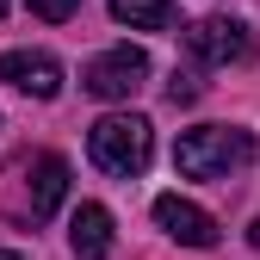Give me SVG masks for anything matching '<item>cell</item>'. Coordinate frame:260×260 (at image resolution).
<instances>
[{
  "mask_svg": "<svg viewBox=\"0 0 260 260\" xmlns=\"http://www.w3.org/2000/svg\"><path fill=\"white\" fill-rule=\"evenodd\" d=\"M248 161H254V130H242V124H199L174 143L180 180H230Z\"/></svg>",
  "mask_w": 260,
  "mask_h": 260,
  "instance_id": "1",
  "label": "cell"
},
{
  "mask_svg": "<svg viewBox=\"0 0 260 260\" xmlns=\"http://www.w3.org/2000/svg\"><path fill=\"white\" fill-rule=\"evenodd\" d=\"M87 155H93L100 174L137 180V174L149 168V155H155V130H149V118H137V112H112V118H100V124L87 130Z\"/></svg>",
  "mask_w": 260,
  "mask_h": 260,
  "instance_id": "2",
  "label": "cell"
},
{
  "mask_svg": "<svg viewBox=\"0 0 260 260\" xmlns=\"http://www.w3.org/2000/svg\"><path fill=\"white\" fill-rule=\"evenodd\" d=\"M149 81V56L137 50V44H112V50H100L87 62V75H81V87L93 93V100H130Z\"/></svg>",
  "mask_w": 260,
  "mask_h": 260,
  "instance_id": "3",
  "label": "cell"
},
{
  "mask_svg": "<svg viewBox=\"0 0 260 260\" xmlns=\"http://www.w3.org/2000/svg\"><path fill=\"white\" fill-rule=\"evenodd\" d=\"M186 50L199 56V62H211V69H230V62H248L254 56V31L242 19H230V13H211L199 25H186Z\"/></svg>",
  "mask_w": 260,
  "mask_h": 260,
  "instance_id": "4",
  "label": "cell"
},
{
  "mask_svg": "<svg viewBox=\"0 0 260 260\" xmlns=\"http://www.w3.org/2000/svg\"><path fill=\"white\" fill-rule=\"evenodd\" d=\"M155 223H161L180 248H217V217H211L205 205L180 199V192H161V199H155Z\"/></svg>",
  "mask_w": 260,
  "mask_h": 260,
  "instance_id": "5",
  "label": "cell"
},
{
  "mask_svg": "<svg viewBox=\"0 0 260 260\" xmlns=\"http://www.w3.org/2000/svg\"><path fill=\"white\" fill-rule=\"evenodd\" d=\"M0 81H13L31 100H56L62 93V62L50 50H7L0 56Z\"/></svg>",
  "mask_w": 260,
  "mask_h": 260,
  "instance_id": "6",
  "label": "cell"
},
{
  "mask_svg": "<svg viewBox=\"0 0 260 260\" xmlns=\"http://www.w3.org/2000/svg\"><path fill=\"white\" fill-rule=\"evenodd\" d=\"M69 248H75V260H106L112 254V211L106 205H81L69 217Z\"/></svg>",
  "mask_w": 260,
  "mask_h": 260,
  "instance_id": "7",
  "label": "cell"
},
{
  "mask_svg": "<svg viewBox=\"0 0 260 260\" xmlns=\"http://www.w3.org/2000/svg\"><path fill=\"white\" fill-rule=\"evenodd\" d=\"M106 7L130 31H174L180 25V7H174V0H106Z\"/></svg>",
  "mask_w": 260,
  "mask_h": 260,
  "instance_id": "8",
  "label": "cell"
},
{
  "mask_svg": "<svg viewBox=\"0 0 260 260\" xmlns=\"http://www.w3.org/2000/svg\"><path fill=\"white\" fill-rule=\"evenodd\" d=\"M62 199H69V161H62V155H44L38 174H31V217H50Z\"/></svg>",
  "mask_w": 260,
  "mask_h": 260,
  "instance_id": "9",
  "label": "cell"
},
{
  "mask_svg": "<svg viewBox=\"0 0 260 260\" xmlns=\"http://www.w3.org/2000/svg\"><path fill=\"white\" fill-rule=\"evenodd\" d=\"M25 7L38 13V19H50V25H62V19H75V13H81V0H25Z\"/></svg>",
  "mask_w": 260,
  "mask_h": 260,
  "instance_id": "10",
  "label": "cell"
},
{
  "mask_svg": "<svg viewBox=\"0 0 260 260\" xmlns=\"http://www.w3.org/2000/svg\"><path fill=\"white\" fill-rule=\"evenodd\" d=\"M168 100H174V106H192V100H199V81L174 69V81H168Z\"/></svg>",
  "mask_w": 260,
  "mask_h": 260,
  "instance_id": "11",
  "label": "cell"
},
{
  "mask_svg": "<svg viewBox=\"0 0 260 260\" xmlns=\"http://www.w3.org/2000/svg\"><path fill=\"white\" fill-rule=\"evenodd\" d=\"M248 242H254V248H260V217H254V223H248Z\"/></svg>",
  "mask_w": 260,
  "mask_h": 260,
  "instance_id": "12",
  "label": "cell"
},
{
  "mask_svg": "<svg viewBox=\"0 0 260 260\" xmlns=\"http://www.w3.org/2000/svg\"><path fill=\"white\" fill-rule=\"evenodd\" d=\"M0 260H25V254H13V248H0Z\"/></svg>",
  "mask_w": 260,
  "mask_h": 260,
  "instance_id": "13",
  "label": "cell"
},
{
  "mask_svg": "<svg viewBox=\"0 0 260 260\" xmlns=\"http://www.w3.org/2000/svg\"><path fill=\"white\" fill-rule=\"evenodd\" d=\"M7 7H13V0H0V13H7Z\"/></svg>",
  "mask_w": 260,
  "mask_h": 260,
  "instance_id": "14",
  "label": "cell"
}]
</instances>
